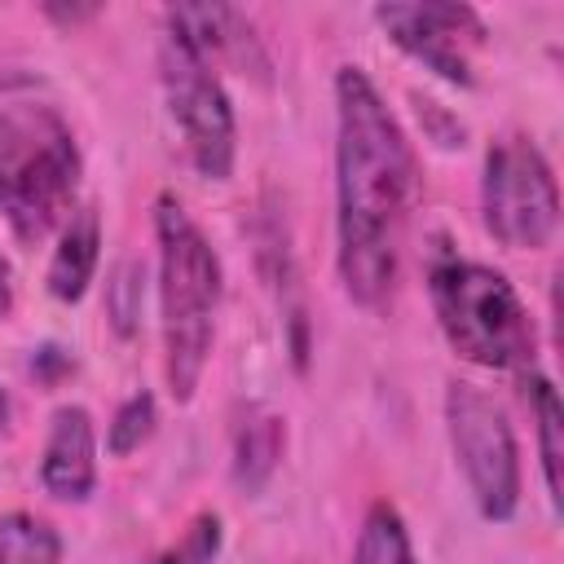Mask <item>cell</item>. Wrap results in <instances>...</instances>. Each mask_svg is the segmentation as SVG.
<instances>
[{"label": "cell", "instance_id": "5", "mask_svg": "<svg viewBox=\"0 0 564 564\" xmlns=\"http://www.w3.org/2000/svg\"><path fill=\"white\" fill-rule=\"evenodd\" d=\"M159 70H163L167 106H172V119L185 132L194 167L203 176H212V181H225L234 172V141H238V132H234L229 93L216 79L212 57L176 22H167L163 40H159Z\"/></svg>", "mask_w": 564, "mask_h": 564}, {"label": "cell", "instance_id": "10", "mask_svg": "<svg viewBox=\"0 0 564 564\" xmlns=\"http://www.w3.org/2000/svg\"><path fill=\"white\" fill-rule=\"evenodd\" d=\"M97 251H101L97 212L93 207H75L70 220L62 225V238H57L53 260H48V291H53V300L75 304L88 291L93 269H97Z\"/></svg>", "mask_w": 564, "mask_h": 564}, {"label": "cell", "instance_id": "2", "mask_svg": "<svg viewBox=\"0 0 564 564\" xmlns=\"http://www.w3.org/2000/svg\"><path fill=\"white\" fill-rule=\"evenodd\" d=\"M79 189V145L44 101L0 106V212L18 242L35 247L70 220Z\"/></svg>", "mask_w": 564, "mask_h": 564}, {"label": "cell", "instance_id": "1", "mask_svg": "<svg viewBox=\"0 0 564 564\" xmlns=\"http://www.w3.org/2000/svg\"><path fill=\"white\" fill-rule=\"evenodd\" d=\"M335 198L339 282L357 304L379 308L397 282L414 154L361 66H339L335 75Z\"/></svg>", "mask_w": 564, "mask_h": 564}, {"label": "cell", "instance_id": "3", "mask_svg": "<svg viewBox=\"0 0 564 564\" xmlns=\"http://www.w3.org/2000/svg\"><path fill=\"white\" fill-rule=\"evenodd\" d=\"M159 234V295H163V352H167V388L176 401H189L216 335L220 304V260L181 198L159 194L154 203Z\"/></svg>", "mask_w": 564, "mask_h": 564}, {"label": "cell", "instance_id": "9", "mask_svg": "<svg viewBox=\"0 0 564 564\" xmlns=\"http://www.w3.org/2000/svg\"><path fill=\"white\" fill-rule=\"evenodd\" d=\"M40 480L62 502H84L97 485V432L84 405H62L48 423Z\"/></svg>", "mask_w": 564, "mask_h": 564}, {"label": "cell", "instance_id": "6", "mask_svg": "<svg viewBox=\"0 0 564 564\" xmlns=\"http://www.w3.org/2000/svg\"><path fill=\"white\" fill-rule=\"evenodd\" d=\"M480 212H485V229L511 251H538L555 238L560 189L551 163L529 137H498L489 145Z\"/></svg>", "mask_w": 564, "mask_h": 564}, {"label": "cell", "instance_id": "20", "mask_svg": "<svg viewBox=\"0 0 564 564\" xmlns=\"http://www.w3.org/2000/svg\"><path fill=\"white\" fill-rule=\"evenodd\" d=\"M4 423H9V397L0 392V427H4Z\"/></svg>", "mask_w": 564, "mask_h": 564}, {"label": "cell", "instance_id": "11", "mask_svg": "<svg viewBox=\"0 0 564 564\" xmlns=\"http://www.w3.org/2000/svg\"><path fill=\"white\" fill-rule=\"evenodd\" d=\"M282 449H286L282 419L264 405H247L242 419L234 423V480H238V489H247V494L264 489V480L278 471Z\"/></svg>", "mask_w": 564, "mask_h": 564}, {"label": "cell", "instance_id": "18", "mask_svg": "<svg viewBox=\"0 0 564 564\" xmlns=\"http://www.w3.org/2000/svg\"><path fill=\"white\" fill-rule=\"evenodd\" d=\"M44 13H48L53 22H62V26H75V22L97 18V4H84V9H79V4H70V9H66V4H44Z\"/></svg>", "mask_w": 564, "mask_h": 564}, {"label": "cell", "instance_id": "12", "mask_svg": "<svg viewBox=\"0 0 564 564\" xmlns=\"http://www.w3.org/2000/svg\"><path fill=\"white\" fill-rule=\"evenodd\" d=\"M352 564H414V546H410V529L401 520V511L392 502H375L361 520V538L352 551Z\"/></svg>", "mask_w": 564, "mask_h": 564}, {"label": "cell", "instance_id": "14", "mask_svg": "<svg viewBox=\"0 0 564 564\" xmlns=\"http://www.w3.org/2000/svg\"><path fill=\"white\" fill-rule=\"evenodd\" d=\"M141 304H145V264L119 260L106 282V317L119 339H132L141 330Z\"/></svg>", "mask_w": 564, "mask_h": 564}, {"label": "cell", "instance_id": "15", "mask_svg": "<svg viewBox=\"0 0 564 564\" xmlns=\"http://www.w3.org/2000/svg\"><path fill=\"white\" fill-rule=\"evenodd\" d=\"M533 419H538V449H542V480L551 502L560 507V427H564V410L560 397L546 379H533Z\"/></svg>", "mask_w": 564, "mask_h": 564}, {"label": "cell", "instance_id": "7", "mask_svg": "<svg viewBox=\"0 0 564 564\" xmlns=\"http://www.w3.org/2000/svg\"><path fill=\"white\" fill-rule=\"evenodd\" d=\"M445 427L480 516L511 520L520 507V449L502 405L476 383H449Z\"/></svg>", "mask_w": 564, "mask_h": 564}, {"label": "cell", "instance_id": "19", "mask_svg": "<svg viewBox=\"0 0 564 564\" xmlns=\"http://www.w3.org/2000/svg\"><path fill=\"white\" fill-rule=\"evenodd\" d=\"M9 313H13V269L0 256V317H9Z\"/></svg>", "mask_w": 564, "mask_h": 564}, {"label": "cell", "instance_id": "8", "mask_svg": "<svg viewBox=\"0 0 564 564\" xmlns=\"http://www.w3.org/2000/svg\"><path fill=\"white\" fill-rule=\"evenodd\" d=\"M375 22L441 79L471 84V48L485 44V22L471 4H379Z\"/></svg>", "mask_w": 564, "mask_h": 564}, {"label": "cell", "instance_id": "4", "mask_svg": "<svg viewBox=\"0 0 564 564\" xmlns=\"http://www.w3.org/2000/svg\"><path fill=\"white\" fill-rule=\"evenodd\" d=\"M436 322L449 348L485 370H524L533 361V322L516 286L476 260L441 256L427 273Z\"/></svg>", "mask_w": 564, "mask_h": 564}, {"label": "cell", "instance_id": "17", "mask_svg": "<svg viewBox=\"0 0 564 564\" xmlns=\"http://www.w3.org/2000/svg\"><path fill=\"white\" fill-rule=\"evenodd\" d=\"M220 551V516L216 511H203L189 520V529L181 533L176 546H167L163 555H154L150 564H212Z\"/></svg>", "mask_w": 564, "mask_h": 564}, {"label": "cell", "instance_id": "16", "mask_svg": "<svg viewBox=\"0 0 564 564\" xmlns=\"http://www.w3.org/2000/svg\"><path fill=\"white\" fill-rule=\"evenodd\" d=\"M154 397L150 392H132L119 410H115V419H110V432H106V449L115 454V458H128L132 449H141L145 441H150V432H154Z\"/></svg>", "mask_w": 564, "mask_h": 564}, {"label": "cell", "instance_id": "13", "mask_svg": "<svg viewBox=\"0 0 564 564\" xmlns=\"http://www.w3.org/2000/svg\"><path fill=\"white\" fill-rule=\"evenodd\" d=\"M0 564H62V538L31 511L0 516Z\"/></svg>", "mask_w": 564, "mask_h": 564}]
</instances>
